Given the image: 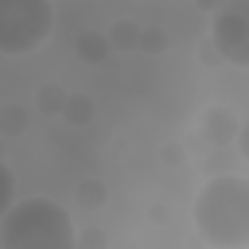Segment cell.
Wrapping results in <instances>:
<instances>
[{"label":"cell","mask_w":249,"mask_h":249,"mask_svg":"<svg viewBox=\"0 0 249 249\" xmlns=\"http://www.w3.org/2000/svg\"><path fill=\"white\" fill-rule=\"evenodd\" d=\"M195 230L214 249H241L249 241V187L241 175L202 183L195 198Z\"/></svg>","instance_id":"obj_1"},{"label":"cell","mask_w":249,"mask_h":249,"mask_svg":"<svg viewBox=\"0 0 249 249\" xmlns=\"http://www.w3.org/2000/svg\"><path fill=\"white\" fill-rule=\"evenodd\" d=\"M0 249H74V222L51 198H16L0 218Z\"/></svg>","instance_id":"obj_2"},{"label":"cell","mask_w":249,"mask_h":249,"mask_svg":"<svg viewBox=\"0 0 249 249\" xmlns=\"http://www.w3.org/2000/svg\"><path fill=\"white\" fill-rule=\"evenodd\" d=\"M54 23L51 0H0V54H31Z\"/></svg>","instance_id":"obj_3"},{"label":"cell","mask_w":249,"mask_h":249,"mask_svg":"<svg viewBox=\"0 0 249 249\" xmlns=\"http://www.w3.org/2000/svg\"><path fill=\"white\" fill-rule=\"evenodd\" d=\"M214 47L230 58V62H249V12L245 0H230L218 19H214Z\"/></svg>","instance_id":"obj_4"},{"label":"cell","mask_w":249,"mask_h":249,"mask_svg":"<svg viewBox=\"0 0 249 249\" xmlns=\"http://www.w3.org/2000/svg\"><path fill=\"white\" fill-rule=\"evenodd\" d=\"M16 202V175L8 171V163L0 160V218H4V210Z\"/></svg>","instance_id":"obj_5"}]
</instances>
